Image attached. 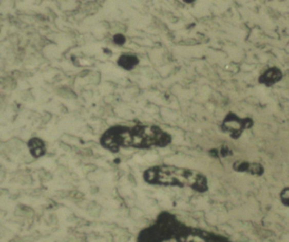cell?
Listing matches in <instances>:
<instances>
[{
  "label": "cell",
  "instance_id": "obj_2",
  "mask_svg": "<svg viewBox=\"0 0 289 242\" xmlns=\"http://www.w3.org/2000/svg\"><path fill=\"white\" fill-rule=\"evenodd\" d=\"M144 179L149 184L188 187L199 193L209 189L208 179L200 172L169 165L149 167L144 173Z\"/></svg>",
  "mask_w": 289,
  "mask_h": 242
},
{
  "label": "cell",
  "instance_id": "obj_7",
  "mask_svg": "<svg viewBox=\"0 0 289 242\" xmlns=\"http://www.w3.org/2000/svg\"><path fill=\"white\" fill-rule=\"evenodd\" d=\"M28 148H29L30 153L32 157L35 158H39L43 157L46 153V146L43 140L38 138H32L28 141Z\"/></svg>",
  "mask_w": 289,
  "mask_h": 242
},
{
  "label": "cell",
  "instance_id": "obj_9",
  "mask_svg": "<svg viewBox=\"0 0 289 242\" xmlns=\"http://www.w3.org/2000/svg\"><path fill=\"white\" fill-rule=\"evenodd\" d=\"M280 197H281V201H282V204L289 207V187L282 190Z\"/></svg>",
  "mask_w": 289,
  "mask_h": 242
},
{
  "label": "cell",
  "instance_id": "obj_1",
  "mask_svg": "<svg viewBox=\"0 0 289 242\" xmlns=\"http://www.w3.org/2000/svg\"><path fill=\"white\" fill-rule=\"evenodd\" d=\"M171 142V136L157 126L137 125L134 127L114 126L106 130L100 138V144L112 152L121 148L148 149L151 147H165Z\"/></svg>",
  "mask_w": 289,
  "mask_h": 242
},
{
  "label": "cell",
  "instance_id": "obj_10",
  "mask_svg": "<svg viewBox=\"0 0 289 242\" xmlns=\"http://www.w3.org/2000/svg\"><path fill=\"white\" fill-rule=\"evenodd\" d=\"M114 43L118 44V45H122V44H124L125 42H126V39H125L123 35L117 34L114 35Z\"/></svg>",
  "mask_w": 289,
  "mask_h": 242
},
{
  "label": "cell",
  "instance_id": "obj_5",
  "mask_svg": "<svg viewBox=\"0 0 289 242\" xmlns=\"http://www.w3.org/2000/svg\"><path fill=\"white\" fill-rule=\"evenodd\" d=\"M234 169L236 171L248 173L252 175H262L264 173L262 165L259 163H251L247 161L236 162L234 165Z\"/></svg>",
  "mask_w": 289,
  "mask_h": 242
},
{
  "label": "cell",
  "instance_id": "obj_6",
  "mask_svg": "<svg viewBox=\"0 0 289 242\" xmlns=\"http://www.w3.org/2000/svg\"><path fill=\"white\" fill-rule=\"evenodd\" d=\"M282 79V71L276 67H272L260 75L259 82L265 86H272Z\"/></svg>",
  "mask_w": 289,
  "mask_h": 242
},
{
  "label": "cell",
  "instance_id": "obj_4",
  "mask_svg": "<svg viewBox=\"0 0 289 242\" xmlns=\"http://www.w3.org/2000/svg\"><path fill=\"white\" fill-rule=\"evenodd\" d=\"M253 125V121L251 118H240L234 113H230L226 116L223 123L221 125V128L224 132L227 133L232 138L238 139L243 130L249 128Z\"/></svg>",
  "mask_w": 289,
  "mask_h": 242
},
{
  "label": "cell",
  "instance_id": "obj_3",
  "mask_svg": "<svg viewBox=\"0 0 289 242\" xmlns=\"http://www.w3.org/2000/svg\"><path fill=\"white\" fill-rule=\"evenodd\" d=\"M176 242H232L231 240L222 235H217L215 233L207 230L189 227L183 225L178 232Z\"/></svg>",
  "mask_w": 289,
  "mask_h": 242
},
{
  "label": "cell",
  "instance_id": "obj_8",
  "mask_svg": "<svg viewBox=\"0 0 289 242\" xmlns=\"http://www.w3.org/2000/svg\"><path fill=\"white\" fill-rule=\"evenodd\" d=\"M139 62L138 57H134V55H128V54L122 55L118 60V65L126 70L133 69L139 64Z\"/></svg>",
  "mask_w": 289,
  "mask_h": 242
}]
</instances>
